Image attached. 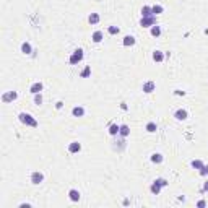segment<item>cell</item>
<instances>
[{"label":"cell","instance_id":"1","mask_svg":"<svg viewBox=\"0 0 208 208\" xmlns=\"http://www.w3.org/2000/svg\"><path fill=\"white\" fill-rule=\"evenodd\" d=\"M18 117H20V122L26 124V125H29V127H37V120H36V119H33V115L26 114V112H21Z\"/></svg>","mask_w":208,"mask_h":208},{"label":"cell","instance_id":"6","mask_svg":"<svg viewBox=\"0 0 208 208\" xmlns=\"http://www.w3.org/2000/svg\"><path fill=\"white\" fill-rule=\"evenodd\" d=\"M155 88H156L155 82H146V83H143V91H145V93H153V91H155Z\"/></svg>","mask_w":208,"mask_h":208},{"label":"cell","instance_id":"11","mask_svg":"<svg viewBox=\"0 0 208 208\" xmlns=\"http://www.w3.org/2000/svg\"><path fill=\"white\" fill-rule=\"evenodd\" d=\"M68 197H70V200H73V202H78V200H80V192L75 190V189H72V190L68 192Z\"/></svg>","mask_w":208,"mask_h":208},{"label":"cell","instance_id":"2","mask_svg":"<svg viewBox=\"0 0 208 208\" xmlns=\"http://www.w3.org/2000/svg\"><path fill=\"white\" fill-rule=\"evenodd\" d=\"M82 60H83V50L82 49H77L73 52V55L70 57V64H72V65H77L78 62H82Z\"/></svg>","mask_w":208,"mask_h":208},{"label":"cell","instance_id":"12","mask_svg":"<svg viewBox=\"0 0 208 208\" xmlns=\"http://www.w3.org/2000/svg\"><path fill=\"white\" fill-rule=\"evenodd\" d=\"M142 15H143V18H145V17H156V15H153L151 7H143V8H142Z\"/></svg>","mask_w":208,"mask_h":208},{"label":"cell","instance_id":"20","mask_svg":"<svg viewBox=\"0 0 208 208\" xmlns=\"http://www.w3.org/2000/svg\"><path fill=\"white\" fill-rule=\"evenodd\" d=\"M93 41L94 42H101L102 41V33L101 31H96V33L93 34Z\"/></svg>","mask_w":208,"mask_h":208},{"label":"cell","instance_id":"22","mask_svg":"<svg viewBox=\"0 0 208 208\" xmlns=\"http://www.w3.org/2000/svg\"><path fill=\"white\" fill-rule=\"evenodd\" d=\"M161 34V28L159 26H151V36H159Z\"/></svg>","mask_w":208,"mask_h":208},{"label":"cell","instance_id":"19","mask_svg":"<svg viewBox=\"0 0 208 208\" xmlns=\"http://www.w3.org/2000/svg\"><path fill=\"white\" fill-rule=\"evenodd\" d=\"M156 129H158V127H156L155 122H148V124H146V132H150V133L156 132Z\"/></svg>","mask_w":208,"mask_h":208},{"label":"cell","instance_id":"15","mask_svg":"<svg viewBox=\"0 0 208 208\" xmlns=\"http://www.w3.org/2000/svg\"><path fill=\"white\" fill-rule=\"evenodd\" d=\"M88 21H90L91 25H96V23H99V15H98V13H91L90 18H88Z\"/></svg>","mask_w":208,"mask_h":208},{"label":"cell","instance_id":"26","mask_svg":"<svg viewBox=\"0 0 208 208\" xmlns=\"http://www.w3.org/2000/svg\"><path fill=\"white\" fill-rule=\"evenodd\" d=\"M107 31H109V34H119V28L117 26H109Z\"/></svg>","mask_w":208,"mask_h":208},{"label":"cell","instance_id":"14","mask_svg":"<svg viewBox=\"0 0 208 208\" xmlns=\"http://www.w3.org/2000/svg\"><path fill=\"white\" fill-rule=\"evenodd\" d=\"M72 114H73L75 117H82V115L85 114V109H83V107H73V109H72Z\"/></svg>","mask_w":208,"mask_h":208},{"label":"cell","instance_id":"3","mask_svg":"<svg viewBox=\"0 0 208 208\" xmlns=\"http://www.w3.org/2000/svg\"><path fill=\"white\" fill-rule=\"evenodd\" d=\"M155 21H156L155 17H145V18H142L140 25H142L143 28H150V26H155Z\"/></svg>","mask_w":208,"mask_h":208},{"label":"cell","instance_id":"32","mask_svg":"<svg viewBox=\"0 0 208 208\" xmlns=\"http://www.w3.org/2000/svg\"><path fill=\"white\" fill-rule=\"evenodd\" d=\"M203 190H205V192H208V182H207V184H205V187H203Z\"/></svg>","mask_w":208,"mask_h":208},{"label":"cell","instance_id":"16","mask_svg":"<svg viewBox=\"0 0 208 208\" xmlns=\"http://www.w3.org/2000/svg\"><path fill=\"white\" fill-rule=\"evenodd\" d=\"M119 130H120V125H117V124H112V125L109 127V133L111 135H117Z\"/></svg>","mask_w":208,"mask_h":208},{"label":"cell","instance_id":"7","mask_svg":"<svg viewBox=\"0 0 208 208\" xmlns=\"http://www.w3.org/2000/svg\"><path fill=\"white\" fill-rule=\"evenodd\" d=\"M80 150H82V145H80L78 142H73V143H70L68 145V151L70 153H78Z\"/></svg>","mask_w":208,"mask_h":208},{"label":"cell","instance_id":"21","mask_svg":"<svg viewBox=\"0 0 208 208\" xmlns=\"http://www.w3.org/2000/svg\"><path fill=\"white\" fill-rule=\"evenodd\" d=\"M151 161H153V163H161V161H163V155L155 153V155L151 156Z\"/></svg>","mask_w":208,"mask_h":208},{"label":"cell","instance_id":"18","mask_svg":"<svg viewBox=\"0 0 208 208\" xmlns=\"http://www.w3.org/2000/svg\"><path fill=\"white\" fill-rule=\"evenodd\" d=\"M119 133L122 135V137H127V135L130 133V129L127 125H120V130H119Z\"/></svg>","mask_w":208,"mask_h":208},{"label":"cell","instance_id":"23","mask_svg":"<svg viewBox=\"0 0 208 208\" xmlns=\"http://www.w3.org/2000/svg\"><path fill=\"white\" fill-rule=\"evenodd\" d=\"M151 10H153V15H159V13H163V7L161 5H155V7H151Z\"/></svg>","mask_w":208,"mask_h":208},{"label":"cell","instance_id":"31","mask_svg":"<svg viewBox=\"0 0 208 208\" xmlns=\"http://www.w3.org/2000/svg\"><path fill=\"white\" fill-rule=\"evenodd\" d=\"M197 205H198V207H205V202H203V200H200V202H198Z\"/></svg>","mask_w":208,"mask_h":208},{"label":"cell","instance_id":"4","mask_svg":"<svg viewBox=\"0 0 208 208\" xmlns=\"http://www.w3.org/2000/svg\"><path fill=\"white\" fill-rule=\"evenodd\" d=\"M17 98H18V94L15 93V91H8V93H5L3 96H2V101L8 102V101H15Z\"/></svg>","mask_w":208,"mask_h":208},{"label":"cell","instance_id":"17","mask_svg":"<svg viewBox=\"0 0 208 208\" xmlns=\"http://www.w3.org/2000/svg\"><path fill=\"white\" fill-rule=\"evenodd\" d=\"M133 44H135V37H132V36L124 37V46H133Z\"/></svg>","mask_w":208,"mask_h":208},{"label":"cell","instance_id":"13","mask_svg":"<svg viewBox=\"0 0 208 208\" xmlns=\"http://www.w3.org/2000/svg\"><path fill=\"white\" fill-rule=\"evenodd\" d=\"M153 60H155V62H163V60H164L163 52H159V50H155V52H153Z\"/></svg>","mask_w":208,"mask_h":208},{"label":"cell","instance_id":"27","mask_svg":"<svg viewBox=\"0 0 208 208\" xmlns=\"http://www.w3.org/2000/svg\"><path fill=\"white\" fill-rule=\"evenodd\" d=\"M34 102H36V104H41V102H42V96H41V93L34 94Z\"/></svg>","mask_w":208,"mask_h":208},{"label":"cell","instance_id":"28","mask_svg":"<svg viewBox=\"0 0 208 208\" xmlns=\"http://www.w3.org/2000/svg\"><path fill=\"white\" fill-rule=\"evenodd\" d=\"M90 73H91V68H90V67H86V68L82 72V78H86V77H88Z\"/></svg>","mask_w":208,"mask_h":208},{"label":"cell","instance_id":"9","mask_svg":"<svg viewBox=\"0 0 208 208\" xmlns=\"http://www.w3.org/2000/svg\"><path fill=\"white\" fill-rule=\"evenodd\" d=\"M29 91L33 94H37L42 91V83H34V85H31V88H29Z\"/></svg>","mask_w":208,"mask_h":208},{"label":"cell","instance_id":"10","mask_svg":"<svg viewBox=\"0 0 208 208\" xmlns=\"http://www.w3.org/2000/svg\"><path fill=\"white\" fill-rule=\"evenodd\" d=\"M21 52L26 54V55H29V54L33 52V49H31V44H29V42H23V44H21Z\"/></svg>","mask_w":208,"mask_h":208},{"label":"cell","instance_id":"24","mask_svg":"<svg viewBox=\"0 0 208 208\" xmlns=\"http://www.w3.org/2000/svg\"><path fill=\"white\" fill-rule=\"evenodd\" d=\"M192 166L195 167V169H202V167H203L205 164L202 163V161H200V159H195V161H192Z\"/></svg>","mask_w":208,"mask_h":208},{"label":"cell","instance_id":"5","mask_svg":"<svg viewBox=\"0 0 208 208\" xmlns=\"http://www.w3.org/2000/svg\"><path fill=\"white\" fill-rule=\"evenodd\" d=\"M42 180H44V176H42L41 172H33V174H31V182L33 184H41Z\"/></svg>","mask_w":208,"mask_h":208},{"label":"cell","instance_id":"30","mask_svg":"<svg viewBox=\"0 0 208 208\" xmlns=\"http://www.w3.org/2000/svg\"><path fill=\"white\" fill-rule=\"evenodd\" d=\"M200 174L202 176H207L208 174V166H203L202 169H200Z\"/></svg>","mask_w":208,"mask_h":208},{"label":"cell","instance_id":"8","mask_svg":"<svg viewBox=\"0 0 208 208\" xmlns=\"http://www.w3.org/2000/svg\"><path fill=\"white\" fill-rule=\"evenodd\" d=\"M176 119H179V120H185L187 119V111L185 109H179V111H176Z\"/></svg>","mask_w":208,"mask_h":208},{"label":"cell","instance_id":"29","mask_svg":"<svg viewBox=\"0 0 208 208\" xmlns=\"http://www.w3.org/2000/svg\"><path fill=\"white\" fill-rule=\"evenodd\" d=\"M156 182H158L161 187H166V185H167V180L166 179H156Z\"/></svg>","mask_w":208,"mask_h":208},{"label":"cell","instance_id":"25","mask_svg":"<svg viewBox=\"0 0 208 208\" xmlns=\"http://www.w3.org/2000/svg\"><path fill=\"white\" fill-rule=\"evenodd\" d=\"M159 190H161V185L155 180V184L151 185V192H153V193H159Z\"/></svg>","mask_w":208,"mask_h":208}]
</instances>
